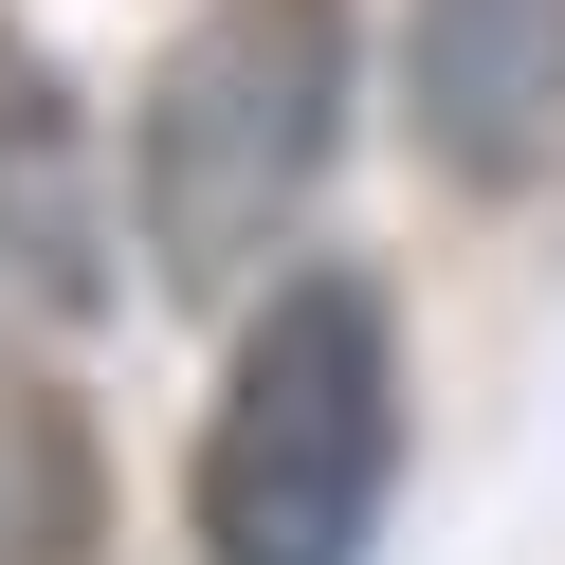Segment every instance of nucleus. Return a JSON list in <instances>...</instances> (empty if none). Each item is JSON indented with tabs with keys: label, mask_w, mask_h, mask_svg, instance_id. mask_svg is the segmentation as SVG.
Instances as JSON below:
<instances>
[{
	"label": "nucleus",
	"mask_w": 565,
	"mask_h": 565,
	"mask_svg": "<svg viewBox=\"0 0 565 565\" xmlns=\"http://www.w3.org/2000/svg\"><path fill=\"white\" fill-rule=\"evenodd\" d=\"M365 110V0H201L128 92V220L164 292H256Z\"/></svg>",
	"instance_id": "f257e3e1"
},
{
	"label": "nucleus",
	"mask_w": 565,
	"mask_h": 565,
	"mask_svg": "<svg viewBox=\"0 0 565 565\" xmlns=\"http://www.w3.org/2000/svg\"><path fill=\"white\" fill-rule=\"evenodd\" d=\"M383 492H402V310L383 274H274L183 456L201 565H365Z\"/></svg>",
	"instance_id": "f03ea898"
},
{
	"label": "nucleus",
	"mask_w": 565,
	"mask_h": 565,
	"mask_svg": "<svg viewBox=\"0 0 565 565\" xmlns=\"http://www.w3.org/2000/svg\"><path fill=\"white\" fill-rule=\"evenodd\" d=\"M402 110H419V164L475 201L547 183L565 164V0H419L402 19Z\"/></svg>",
	"instance_id": "7ed1b4c3"
},
{
	"label": "nucleus",
	"mask_w": 565,
	"mask_h": 565,
	"mask_svg": "<svg viewBox=\"0 0 565 565\" xmlns=\"http://www.w3.org/2000/svg\"><path fill=\"white\" fill-rule=\"evenodd\" d=\"M110 292V201H92V110L19 19H0V310Z\"/></svg>",
	"instance_id": "20e7f679"
},
{
	"label": "nucleus",
	"mask_w": 565,
	"mask_h": 565,
	"mask_svg": "<svg viewBox=\"0 0 565 565\" xmlns=\"http://www.w3.org/2000/svg\"><path fill=\"white\" fill-rule=\"evenodd\" d=\"M0 565H110V456L55 365L0 347Z\"/></svg>",
	"instance_id": "39448f33"
}]
</instances>
